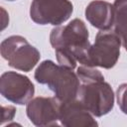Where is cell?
Masks as SVG:
<instances>
[{
  "mask_svg": "<svg viewBox=\"0 0 127 127\" xmlns=\"http://www.w3.org/2000/svg\"><path fill=\"white\" fill-rule=\"evenodd\" d=\"M88 37V30L80 19L55 27L50 34V43L55 49L59 64L72 70L76 63L89 66L88 53L91 45Z\"/></svg>",
  "mask_w": 127,
  "mask_h": 127,
  "instance_id": "obj_1",
  "label": "cell"
},
{
  "mask_svg": "<svg viewBox=\"0 0 127 127\" xmlns=\"http://www.w3.org/2000/svg\"><path fill=\"white\" fill-rule=\"evenodd\" d=\"M35 79L47 85L60 102L77 98L80 81L76 73L65 66L55 64L51 60L40 64L35 71Z\"/></svg>",
  "mask_w": 127,
  "mask_h": 127,
  "instance_id": "obj_2",
  "label": "cell"
},
{
  "mask_svg": "<svg viewBox=\"0 0 127 127\" xmlns=\"http://www.w3.org/2000/svg\"><path fill=\"white\" fill-rule=\"evenodd\" d=\"M77 99L96 117L109 113L114 105L113 90L104 79L80 81Z\"/></svg>",
  "mask_w": 127,
  "mask_h": 127,
  "instance_id": "obj_3",
  "label": "cell"
},
{
  "mask_svg": "<svg viewBox=\"0 0 127 127\" xmlns=\"http://www.w3.org/2000/svg\"><path fill=\"white\" fill-rule=\"evenodd\" d=\"M1 56L8 64L22 71H30L40 61V52L22 36H11L2 41Z\"/></svg>",
  "mask_w": 127,
  "mask_h": 127,
  "instance_id": "obj_4",
  "label": "cell"
},
{
  "mask_svg": "<svg viewBox=\"0 0 127 127\" xmlns=\"http://www.w3.org/2000/svg\"><path fill=\"white\" fill-rule=\"evenodd\" d=\"M121 45V39L114 31L100 30L95 37L94 44L89 49V66L107 69L113 67L119 59Z\"/></svg>",
  "mask_w": 127,
  "mask_h": 127,
  "instance_id": "obj_5",
  "label": "cell"
},
{
  "mask_svg": "<svg viewBox=\"0 0 127 127\" xmlns=\"http://www.w3.org/2000/svg\"><path fill=\"white\" fill-rule=\"evenodd\" d=\"M73 6L68 0H33L30 17L39 25L60 26L71 16Z\"/></svg>",
  "mask_w": 127,
  "mask_h": 127,
  "instance_id": "obj_6",
  "label": "cell"
},
{
  "mask_svg": "<svg viewBox=\"0 0 127 127\" xmlns=\"http://www.w3.org/2000/svg\"><path fill=\"white\" fill-rule=\"evenodd\" d=\"M0 92L7 100L16 104H27L35 93L30 78L16 71H6L0 77Z\"/></svg>",
  "mask_w": 127,
  "mask_h": 127,
  "instance_id": "obj_7",
  "label": "cell"
},
{
  "mask_svg": "<svg viewBox=\"0 0 127 127\" xmlns=\"http://www.w3.org/2000/svg\"><path fill=\"white\" fill-rule=\"evenodd\" d=\"M60 101L56 97L39 96L27 103L26 113L36 126H55L60 121Z\"/></svg>",
  "mask_w": 127,
  "mask_h": 127,
  "instance_id": "obj_8",
  "label": "cell"
},
{
  "mask_svg": "<svg viewBox=\"0 0 127 127\" xmlns=\"http://www.w3.org/2000/svg\"><path fill=\"white\" fill-rule=\"evenodd\" d=\"M60 122L66 127H95L92 114L77 99L60 103Z\"/></svg>",
  "mask_w": 127,
  "mask_h": 127,
  "instance_id": "obj_9",
  "label": "cell"
},
{
  "mask_svg": "<svg viewBox=\"0 0 127 127\" xmlns=\"http://www.w3.org/2000/svg\"><path fill=\"white\" fill-rule=\"evenodd\" d=\"M85 18L99 30H110L114 24V7L103 0L91 1L85 8Z\"/></svg>",
  "mask_w": 127,
  "mask_h": 127,
  "instance_id": "obj_10",
  "label": "cell"
},
{
  "mask_svg": "<svg viewBox=\"0 0 127 127\" xmlns=\"http://www.w3.org/2000/svg\"><path fill=\"white\" fill-rule=\"evenodd\" d=\"M113 7L114 32L119 36L122 46L127 51V0H115Z\"/></svg>",
  "mask_w": 127,
  "mask_h": 127,
  "instance_id": "obj_11",
  "label": "cell"
},
{
  "mask_svg": "<svg viewBox=\"0 0 127 127\" xmlns=\"http://www.w3.org/2000/svg\"><path fill=\"white\" fill-rule=\"evenodd\" d=\"M117 103L124 114H127V83H122L116 91Z\"/></svg>",
  "mask_w": 127,
  "mask_h": 127,
  "instance_id": "obj_12",
  "label": "cell"
},
{
  "mask_svg": "<svg viewBox=\"0 0 127 127\" xmlns=\"http://www.w3.org/2000/svg\"><path fill=\"white\" fill-rule=\"evenodd\" d=\"M15 113H16V108L14 106H11V105L2 106V121H1V124H4L7 120L8 121L12 120Z\"/></svg>",
  "mask_w": 127,
  "mask_h": 127,
  "instance_id": "obj_13",
  "label": "cell"
},
{
  "mask_svg": "<svg viewBox=\"0 0 127 127\" xmlns=\"http://www.w3.org/2000/svg\"><path fill=\"white\" fill-rule=\"evenodd\" d=\"M8 1H15V0H8Z\"/></svg>",
  "mask_w": 127,
  "mask_h": 127,
  "instance_id": "obj_14",
  "label": "cell"
}]
</instances>
